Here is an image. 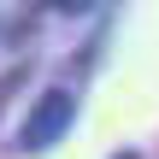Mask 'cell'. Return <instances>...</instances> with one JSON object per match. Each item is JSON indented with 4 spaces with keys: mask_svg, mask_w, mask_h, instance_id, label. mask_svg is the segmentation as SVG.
<instances>
[{
    "mask_svg": "<svg viewBox=\"0 0 159 159\" xmlns=\"http://www.w3.org/2000/svg\"><path fill=\"white\" fill-rule=\"evenodd\" d=\"M71 118H77V94H71V89H47V94L24 112V124H18V153H47V148L71 130Z\"/></svg>",
    "mask_w": 159,
    "mask_h": 159,
    "instance_id": "6da1fadb",
    "label": "cell"
},
{
    "mask_svg": "<svg viewBox=\"0 0 159 159\" xmlns=\"http://www.w3.org/2000/svg\"><path fill=\"white\" fill-rule=\"evenodd\" d=\"M118 159H136V153H118Z\"/></svg>",
    "mask_w": 159,
    "mask_h": 159,
    "instance_id": "7a4b0ae2",
    "label": "cell"
}]
</instances>
